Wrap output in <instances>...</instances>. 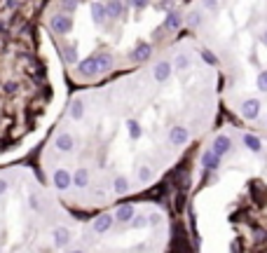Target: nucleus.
I'll use <instances>...</instances> for the list:
<instances>
[{
    "mask_svg": "<svg viewBox=\"0 0 267 253\" xmlns=\"http://www.w3.org/2000/svg\"><path fill=\"white\" fill-rule=\"evenodd\" d=\"M221 77L192 38L99 84L54 117L38 171L73 211L141 197L204 141L221 115Z\"/></svg>",
    "mask_w": 267,
    "mask_h": 253,
    "instance_id": "1",
    "label": "nucleus"
},
{
    "mask_svg": "<svg viewBox=\"0 0 267 253\" xmlns=\"http://www.w3.org/2000/svg\"><path fill=\"white\" fill-rule=\"evenodd\" d=\"M188 195L197 253H267V134L228 120L195 148Z\"/></svg>",
    "mask_w": 267,
    "mask_h": 253,
    "instance_id": "2",
    "label": "nucleus"
},
{
    "mask_svg": "<svg viewBox=\"0 0 267 253\" xmlns=\"http://www.w3.org/2000/svg\"><path fill=\"white\" fill-rule=\"evenodd\" d=\"M185 28L218 70L230 120L267 134V0H197Z\"/></svg>",
    "mask_w": 267,
    "mask_h": 253,
    "instance_id": "3",
    "label": "nucleus"
},
{
    "mask_svg": "<svg viewBox=\"0 0 267 253\" xmlns=\"http://www.w3.org/2000/svg\"><path fill=\"white\" fill-rule=\"evenodd\" d=\"M63 70L35 42V31L16 9L0 14V160L28 146L56 110Z\"/></svg>",
    "mask_w": 267,
    "mask_h": 253,
    "instance_id": "4",
    "label": "nucleus"
},
{
    "mask_svg": "<svg viewBox=\"0 0 267 253\" xmlns=\"http://www.w3.org/2000/svg\"><path fill=\"white\" fill-rule=\"evenodd\" d=\"M77 225L38 167H0V253H66Z\"/></svg>",
    "mask_w": 267,
    "mask_h": 253,
    "instance_id": "5",
    "label": "nucleus"
},
{
    "mask_svg": "<svg viewBox=\"0 0 267 253\" xmlns=\"http://www.w3.org/2000/svg\"><path fill=\"white\" fill-rule=\"evenodd\" d=\"M174 221L157 200L117 202L80 218L66 253H169Z\"/></svg>",
    "mask_w": 267,
    "mask_h": 253,
    "instance_id": "6",
    "label": "nucleus"
}]
</instances>
